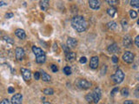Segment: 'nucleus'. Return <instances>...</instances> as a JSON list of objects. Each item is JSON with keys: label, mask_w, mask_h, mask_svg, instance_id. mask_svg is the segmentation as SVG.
<instances>
[{"label": "nucleus", "mask_w": 139, "mask_h": 104, "mask_svg": "<svg viewBox=\"0 0 139 104\" xmlns=\"http://www.w3.org/2000/svg\"><path fill=\"white\" fill-rule=\"evenodd\" d=\"M15 34H16L17 37H18V38H20V39H24V38L26 37V34H25L24 29H18L15 31Z\"/></svg>", "instance_id": "15"}, {"label": "nucleus", "mask_w": 139, "mask_h": 104, "mask_svg": "<svg viewBox=\"0 0 139 104\" xmlns=\"http://www.w3.org/2000/svg\"><path fill=\"white\" fill-rule=\"evenodd\" d=\"M117 23L114 22V21H111V22H109L108 24H107V27L109 29H115L117 28Z\"/></svg>", "instance_id": "20"}, {"label": "nucleus", "mask_w": 139, "mask_h": 104, "mask_svg": "<svg viewBox=\"0 0 139 104\" xmlns=\"http://www.w3.org/2000/svg\"><path fill=\"white\" fill-rule=\"evenodd\" d=\"M77 44V41L73 37H69L67 39V46L69 48H75Z\"/></svg>", "instance_id": "13"}, {"label": "nucleus", "mask_w": 139, "mask_h": 104, "mask_svg": "<svg viewBox=\"0 0 139 104\" xmlns=\"http://www.w3.org/2000/svg\"><path fill=\"white\" fill-rule=\"evenodd\" d=\"M21 73H22V76H23V78L25 80V81H29L31 79V71L29 70V69H24V68H22L21 69Z\"/></svg>", "instance_id": "10"}, {"label": "nucleus", "mask_w": 139, "mask_h": 104, "mask_svg": "<svg viewBox=\"0 0 139 104\" xmlns=\"http://www.w3.org/2000/svg\"><path fill=\"white\" fill-rule=\"evenodd\" d=\"M22 100H23L22 94H20V93L15 94L11 97V103L12 104H22Z\"/></svg>", "instance_id": "8"}, {"label": "nucleus", "mask_w": 139, "mask_h": 104, "mask_svg": "<svg viewBox=\"0 0 139 104\" xmlns=\"http://www.w3.org/2000/svg\"><path fill=\"white\" fill-rule=\"evenodd\" d=\"M7 4L5 3V2H4V1H1L0 2V6H3V5H6Z\"/></svg>", "instance_id": "42"}, {"label": "nucleus", "mask_w": 139, "mask_h": 104, "mask_svg": "<svg viewBox=\"0 0 139 104\" xmlns=\"http://www.w3.org/2000/svg\"><path fill=\"white\" fill-rule=\"evenodd\" d=\"M15 55H16V58L18 61H22L24 57V50L23 48L18 47L15 50Z\"/></svg>", "instance_id": "7"}, {"label": "nucleus", "mask_w": 139, "mask_h": 104, "mask_svg": "<svg viewBox=\"0 0 139 104\" xmlns=\"http://www.w3.org/2000/svg\"><path fill=\"white\" fill-rule=\"evenodd\" d=\"M112 62H113L114 63H117V62H118V58H117V56H112Z\"/></svg>", "instance_id": "39"}, {"label": "nucleus", "mask_w": 139, "mask_h": 104, "mask_svg": "<svg viewBox=\"0 0 139 104\" xmlns=\"http://www.w3.org/2000/svg\"><path fill=\"white\" fill-rule=\"evenodd\" d=\"M32 51L36 56V62H37V63H45V59H46V56H45V53L44 52V50H42V49H40L38 47H36V46H33Z\"/></svg>", "instance_id": "2"}, {"label": "nucleus", "mask_w": 139, "mask_h": 104, "mask_svg": "<svg viewBox=\"0 0 139 104\" xmlns=\"http://www.w3.org/2000/svg\"><path fill=\"white\" fill-rule=\"evenodd\" d=\"M111 78H112L113 81H114L116 83H121L124 79V74L121 69H118L117 71H116V73L114 75L111 76Z\"/></svg>", "instance_id": "3"}, {"label": "nucleus", "mask_w": 139, "mask_h": 104, "mask_svg": "<svg viewBox=\"0 0 139 104\" xmlns=\"http://www.w3.org/2000/svg\"><path fill=\"white\" fill-rule=\"evenodd\" d=\"M123 60L127 63H131L134 60V54L130 51H126L123 55Z\"/></svg>", "instance_id": "5"}, {"label": "nucleus", "mask_w": 139, "mask_h": 104, "mask_svg": "<svg viewBox=\"0 0 139 104\" xmlns=\"http://www.w3.org/2000/svg\"><path fill=\"white\" fill-rule=\"evenodd\" d=\"M98 63H99V60H98V56L91 57V59H90V69H96V68L98 67Z\"/></svg>", "instance_id": "9"}, {"label": "nucleus", "mask_w": 139, "mask_h": 104, "mask_svg": "<svg viewBox=\"0 0 139 104\" xmlns=\"http://www.w3.org/2000/svg\"><path fill=\"white\" fill-rule=\"evenodd\" d=\"M135 95H136V98H139V87H137L135 90Z\"/></svg>", "instance_id": "34"}, {"label": "nucleus", "mask_w": 139, "mask_h": 104, "mask_svg": "<svg viewBox=\"0 0 139 104\" xmlns=\"http://www.w3.org/2000/svg\"><path fill=\"white\" fill-rule=\"evenodd\" d=\"M13 13H11V12H10V13H6L5 14V18H13Z\"/></svg>", "instance_id": "35"}, {"label": "nucleus", "mask_w": 139, "mask_h": 104, "mask_svg": "<svg viewBox=\"0 0 139 104\" xmlns=\"http://www.w3.org/2000/svg\"><path fill=\"white\" fill-rule=\"evenodd\" d=\"M40 7H41L42 10H47L50 5V2L47 0H43V1H40Z\"/></svg>", "instance_id": "16"}, {"label": "nucleus", "mask_w": 139, "mask_h": 104, "mask_svg": "<svg viewBox=\"0 0 139 104\" xmlns=\"http://www.w3.org/2000/svg\"><path fill=\"white\" fill-rule=\"evenodd\" d=\"M76 58V53L75 52H70L66 55V60L67 61H73Z\"/></svg>", "instance_id": "18"}, {"label": "nucleus", "mask_w": 139, "mask_h": 104, "mask_svg": "<svg viewBox=\"0 0 139 104\" xmlns=\"http://www.w3.org/2000/svg\"><path fill=\"white\" fill-rule=\"evenodd\" d=\"M135 43H136V45L139 48V35L136 37V39H135Z\"/></svg>", "instance_id": "37"}, {"label": "nucleus", "mask_w": 139, "mask_h": 104, "mask_svg": "<svg viewBox=\"0 0 139 104\" xmlns=\"http://www.w3.org/2000/svg\"><path fill=\"white\" fill-rule=\"evenodd\" d=\"M50 68H51V70L53 71V72H55V73H56V72H58V67H57L56 65L52 64L51 66H50Z\"/></svg>", "instance_id": "32"}, {"label": "nucleus", "mask_w": 139, "mask_h": 104, "mask_svg": "<svg viewBox=\"0 0 139 104\" xmlns=\"http://www.w3.org/2000/svg\"><path fill=\"white\" fill-rule=\"evenodd\" d=\"M34 77L36 80H39L40 79V73L39 72H35L34 73Z\"/></svg>", "instance_id": "33"}, {"label": "nucleus", "mask_w": 139, "mask_h": 104, "mask_svg": "<svg viewBox=\"0 0 139 104\" xmlns=\"http://www.w3.org/2000/svg\"><path fill=\"white\" fill-rule=\"evenodd\" d=\"M137 24H139V19H138V20H137Z\"/></svg>", "instance_id": "45"}, {"label": "nucleus", "mask_w": 139, "mask_h": 104, "mask_svg": "<svg viewBox=\"0 0 139 104\" xmlns=\"http://www.w3.org/2000/svg\"><path fill=\"white\" fill-rule=\"evenodd\" d=\"M123 46L125 48H130V46H131V44H132V40H131V38H130V37L129 35H127V36H125L123 38Z\"/></svg>", "instance_id": "12"}, {"label": "nucleus", "mask_w": 139, "mask_h": 104, "mask_svg": "<svg viewBox=\"0 0 139 104\" xmlns=\"http://www.w3.org/2000/svg\"><path fill=\"white\" fill-rule=\"evenodd\" d=\"M107 13H108L111 18H113V17L116 15V13H117V9H116L115 7L109 8V9L107 10Z\"/></svg>", "instance_id": "19"}, {"label": "nucleus", "mask_w": 139, "mask_h": 104, "mask_svg": "<svg viewBox=\"0 0 139 104\" xmlns=\"http://www.w3.org/2000/svg\"><path fill=\"white\" fill-rule=\"evenodd\" d=\"M123 104H133V102H132V101H125Z\"/></svg>", "instance_id": "41"}, {"label": "nucleus", "mask_w": 139, "mask_h": 104, "mask_svg": "<svg viewBox=\"0 0 139 104\" xmlns=\"http://www.w3.org/2000/svg\"><path fill=\"white\" fill-rule=\"evenodd\" d=\"M85 99L86 101H88L89 103H91V102H94V99H93V95L92 93H89L87 95L85 96Z\"/></svg>", "instance_id": "21"}, {"label": "nucleus", "mask_w": 139, "mask_h": 104, "mask_svg": "<svg viewBox=\"0 0 139 104\" xmlns=\"http://www.w3.org/2000/svg\"><path fill=\"white\" fill-rule=\"evenodd\" d=\"M118 91H119V88H118V87H116V88H114L112 90H111L110 95H111V96H114V95L117 94V93L118 92Z\"/></svg>", "instance_id": "28"}, {"label": "nucleus", "mask_w": 139, "mask_h": 104, "mask_svg": "<svg viewBox=\"0 0 139 104\" xmlns=\"http://www.w3.org/2000/svg\"><path fill=\"white\" fill-rule=\"evenodd\" d=\"M8 92H9V94H12V93H14L13 87H9V88H8Z\"/></svg>", "instance_id": "38"}, {"label": "nucleus", "mask_w": 139, "mask_h": 104, "mask_svg": "<svg viewBox=\"0 0 139 104\" xmlns=\"http://www.w3.org/2000/svg\"><path fill=\"white\" fill-rule=\"evenodd\" d=\"M77 86L79 87L82 90H88L91 87V82H88L87 80L85 79H80L78 82H77Z\"/></svg>", "instance_id": "4"}, {"label": "nucleus", "mask_w": 139, "mask_h": 104, "mask_svg": "<svg viewBox=\"0 0 139 104\" xmlns=\"http://www.w3.org/2000/svg\"><path fill=\"white\" fill-rule=\"evenodd\" d=\"M42 80L45 81V82H50V79H51V77H50V75H48L47 73H45V71H42Z\"/></svg>", "instance_id": "17"}, {"label": "nucleus", "mask_w": 139, "mask_h": 104, "mask_svg": "<svg viewBox=\"0 0 139 104\" xmlns=\"http://www.w3.org/2000/svg\"><path fill=\"white\" fill-rule=\"evenodd\" d=\"M89 5L91 9L93 10H98L100 7V2L96 1V0H90L89 1Z\"/></svg>", "instance_id": "11"}, {"label": "nucleus", "mask_w": 139, "mask_h": 104, "mask_svg": "<svg viewBox=\"0 0 139 104\" xmlns=\"http://www.w3.org/2000/svg\"><path fill=\"white\" fill-rule=\"evenodd\" d=\"M137 80H138V82H139V74L137 75Z\"/></svg>", "instance_id": "44"}, {"label": "nucleus", "mask_w": 139, "mask_h": 104, "mask_svg": "<svg viewBox=\"0 0 139 104\" xmlns=\"http://www.w3.org/2000/svg\"><path fill=\"white\" fill-rule=\"evenodd\" d=\"M4 40H5V42H7V43H10V44L14 43V41L10 37H4Z\"/></svg>", "instance_id": "29"}, {"label": "nucleus", "mask_w": 139, "mask_h": 104, "mask_svg": "<svg viewBox=\"0 0 139 104\" xmlns=\"http://www.w3.org/2000/svg\"><path fill=\"white\" fill-rule=\"evenodd\" d=\"M122 24H123V27L124 28V26H125V27L127 26V21H126L125 19H123V20L122 21Z\"/></svg>", "instance_id": "40"}, {"label": "nucleus", "mask_w": 139, "mask_h": 104, "mask_svg": "<svg viewBox=\"0 0 139 104\" xmlns=\"http://www.w3.org/2000/svg\"><path fill=\"white\" fill-rule=\"evenodd\" d=\"M121 93L123 96H128V95H129V90H128L127 88H123V90H121Z\"/></svg>", "instance_id": "26"}, {"label": "nucleus", "mask_w": 139, "mask_h": 104, "mask_svg": "<svg viewBox=\"0 0 139 104\" xmlns=\"http://www.w3.org/2000/svg\"><path fill=\"white\" fill-rule=\"evenodd\" d=\"M64 73L65 74V75H67V76H70L71 74V68H70L69 66H65L64 68Z\"/></svg>", "instance_id": "24"}, {"label": "nucleus", "mask_w": 139, "mask_h": 104, "mask_svg": "<svg viewBox=\"0 0 139 104\" xmlns=\"http://www.w3.org/2000/svg\"><path fill=\"white\" fill-rule=\"evenodd\" d=\"M106 2L109 4V5H117V4H119V1H117V0H107Z\"/></svg>", "instance_id": "27"}, {"label": "nucleus", "mask_w": 139, "mask_h": 104, "mask_svg": "<svg viewBox=\"0 0 139 104\" xmlns=\"http://www.w3.org/2000/svg\"><path fill=\"white\" fill-rule=\"evenodd\" d=\"M93 95V99H94V103H98L100 101L101 96H102V92L99 88H96L92 92Z\"/></svg>", "instance_id": "6"}, {"label": "nucleus", "mask_w": 139, "mask_h": 104, "mask_svg": "<svg viewBox=\"0 0 139 104\" xmlns=\"http://www.w3.org/2000/svg\"><path fill=\"white\" fill-rule=\"evenodd\" d=\"M71 25L77 32H84L87 29L88 24L84 17L76 16L71 20Z\"/></svg>", "instance_id": "1"}, {"label": "nucleus", "mask_w": 139, "mask_h": 104, "mask_svg": "<svg viewBox=\"0 0 139 104\" xmlns=\"http://www.w3.org/2000/svg\"><path fill=\"white\" fill-rule=\"evenodd\" d=\"M1 104H10V102L8 99H4L3 101H1Z\"/></svg>", "instance_id": "36"}, {"label": "nucleus", "mask_w": 139, "mask_h": 104, "mask_svg": "<svg viewBox=\"0 0 139 104\" xmlns=\"http://www.w3.org/2000/svg\"><path fill=\"white\" fill-rule=\"evenodd\" d=\"M118 50H119V48L116 43L110 44V45L108 47V51L109 53H117V52H118Z\"/></svg>", "instance_id": "14"}, {"label": "nucleus", "mask_w": 139, "mask_h": 104, "mask_svg": "<svg viewBox=\"0 0 139 104\" xmlns=\"http://www.w3.org/2000/svg\"><path fill=\"white\" fill-rule=\"evenodd\" d=\"M63 49H64V52H65V54H68V53H70L71 51H70V48L68 47V46H66V45H64V44H63Z\"/></svg>", "instance_id": "30"}, {"label": "nucleus", "mask_w": 139, "mask_h": 104, "mask_svg": "<svg viewBox=\"0 0 139 104\" xmlns=\"http://www.w3.org/2000/svg\"><path fill=\"white\" fill-rule=\"evenodd\" d=\"M43 104H51L50 102H48V101H45V102H44Z\"/></svg>", "instance_id": "43"}, {"label": "nucleus", "mask_w": 139, "mask_h": 104, "mask_svg": "<svg viewBox=\"0 0 139 104\" xmlns=\"http://www.w3.org/2000/svg\"><path fill=\"white\" fill-rule=\"evenodd\" d=\"M130 16L132 19H135V18H137V13H136L135 10H130Z\"/></svg>", "instance_id": "25"}, {"label": "nucleus", "mask_w": 139, "mask_h": 104, "mask_svg": "<svg viewBox=\"0 0 139 104\" xmlns=\"http://www.w3.org/2000/svg\"><path fill=\"white\" fill-rule=\"evenodd\" d=\"M79 62H80V63H86V62H87V58H86L85 56H82L81 58L79 59Z\"/></svg>", "instance_id": "31"}, {"label": "nucleus", "mask_w": 139, "mask_h": 104, "mask_svg": "<svg viewBox=\"0 0 139 104\" xmlns=\"http://www.w3.org/2000/svg\"><path fill=\"white\" fill-rule=\"evenodd\" d=\"M130 5L135 8H139V0H132V1H130Z\"/></svg>", "instance_id": "23"}, {"label": "nucleus", "mask_w": 139, "mask_h": 104, "mask_svg": "<svg viewBox=\"0 0 139 104\" xmlns=\"http://www.w3.org/2000/svg\"><path fill=\"white\" fill-rule=\"evenodd\" d=\"M43 93L46 95H51L54 94V90H52V88H45V90H44Z\"/></svg>", "instance_id": "22"}]
</instances>
